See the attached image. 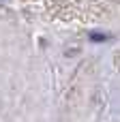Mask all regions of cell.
<instances>
[{"label":"cell","instance_id":"1","mask_svg":"<svg viewBox=\"0 0 120 122\" xmlns=\"http://www.w3.org/2000/svg\"><path fill=\"white\" fill-rule=\"evenodd\" d=\"M88 39H90L92 43H105V41H110L112 36H110V34H105V32H90V34H88Z\"/></svg>","mask_w":120,"mask_h":122}]
</instances>
